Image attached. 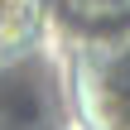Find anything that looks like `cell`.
Returning <instances> with one entry per match:
<instances>
[{
  "label": "cell",
  "instance_id": "6da1fadb",
  "mask_svg": "<svg viewBox=\"0 0 130 130\" xmlns=\"http://www.w3.org/2000/svg\"><path fill=\"white\" fill-rule=\"evenodd\" d=\"M68 14L82 24H111V19H130V0H68Z\"/></svg>",
  "mask_w": 130,
  "mask_h": 130
}]
</instances>
